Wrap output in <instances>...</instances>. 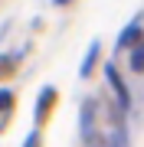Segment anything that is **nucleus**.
I'll use <instances>...</instances> for the list:
<instances>
[{"label": "nucleus", "mask_w": 144, "mask_h": 147, "mask_svg": "<svg viewBox=\"0 0 144 147\" xmlns=\"http://www.w3.org/2000/svg\"><path fill=\"white\" fill-rule=\"evenodd\" d=\"M75 0H53V7H72Z\"/></svg>", "instance_id": "obj_10"}, {"label": "nucleus", "mask_w": 144, "mask_h": 147, "mask_svg": "<svg viewBox=\"0 0 144 147\" xmlns=\"http://www.w3.org/2000/svg\"><path fill=\"white\" fill-rule=\"evenodd\" d=\"M56 101H59V88H56V85H43L39 95H36V108H33V121H36V127H43L46 121H49Z\"/></svg>", "instance_id": "obj_3"}, {"label": "nucleus", "mask_w": 144, "mask_h": 147, "mask_svg": "<svg viewBox=\"0 0 144 147\" xmlns=\"http://www.w3.org/2000/svg\"><path fill=\"white\" fill-rule=\"evenodd\" d=\"M23 147H43V134H39V127L26 134V141H23Z\"/></svg>", "instance_id": "obj_9"}, {"label": "nucleus", "mask_w": 144, "mask_h": 147, "mask_svg": "<svg viewBox=\"0 0 144 147\" xmlns=\"http://www.w3.org/2000/svg\"><path fill=\"white\" fill-rule=\"evenodd\" d=\"M101 98H85L82 101V111H79V134L89 137L98 131V121H101Z\"/></svg>", "instance_id": "obj_2"}, {"label": "nucleus", "mask_w": 144, "mask_h": 147, "mask_svg": "<svg viewBox=\"0 0 144 147\" xmlns=\"http://www.w3.org/2000/svg\"><path fill=\"white\" fill-rule=\"evenodd\" d=\"M141 42H144V20H141V16H134L128 26L118 33V39H115V53H128V49L141 46Z\"/></svg>", "instance_id": "obj_4"}, {"label": "nucleus", "mask_w": 144, "mask_h": 147, "mask_svg": "<svg viewBox=\"0 0 144 147\" xmlns=\"http://www.w3.org/2000/svg\"><path fill=\"white\" fill-rule=\"evenodd\" d=\"M16 62H20L16 53H0V79H10L16 72Z\"/></svg>", "instance_id": "obj_7"}, {"label": "nucleus", "mask_w": 144, "mask_h": 147, "mask_svg": "<svg viewBox=\"0 0 144 147\" xmlns=\"http://www.w3.org/2000/svg\"><path fill=\"white\" fill-rule=\"evenodd\" d=\"M101 75H105V85H108V92H112V101L128 115V111L134 108V92H131V85L124 82L121 69H118L115 62H105L101 65Z\"/></svg>", "instance_id": "obj_1"}, {"label": "nucleus", "mask_w": 144, "mask_h": 147, "mask_svg": "<svg viewBox=\"0 0 144 147\" xmlns=\"http://www.w3.org/2000/svg\"><path fill=\"white\" fill-rule=\"evenodd\" d=\"M128 72L144 75V42L134 46V49H128Z\"/></svg>", "instance_id": "obj_6"}, {"label": "nucleus", "mask_w": 144, "mask_h": 147, "mask_svg": "<svg viewBox=\"0 0 144 147\" xmlns=\"http://www.w3.org/2000/svg\"><path fill=\"white\" fill-rule=\"evenodd\" d=\"M98 59H101V39H92L89 53L82 56V65H79V75H82V79H92V75H95Z\"/></svg>", "instance_id": "obj_5"}, {"label": "nucleus", "mask_w": 144, "mask_h": 147, "mask_svg": "<svg viewBox=\"0 0 144 147\" xmlns=\"http://www.w3.org/2000/svg\"><path fill=\"white\" fill-rule=\"evenodd\" d=\"M13 105H16L13 88H0V115H10V111H13Z\"/></svg>", "instance_id": "obj_8"}]
</instances>
